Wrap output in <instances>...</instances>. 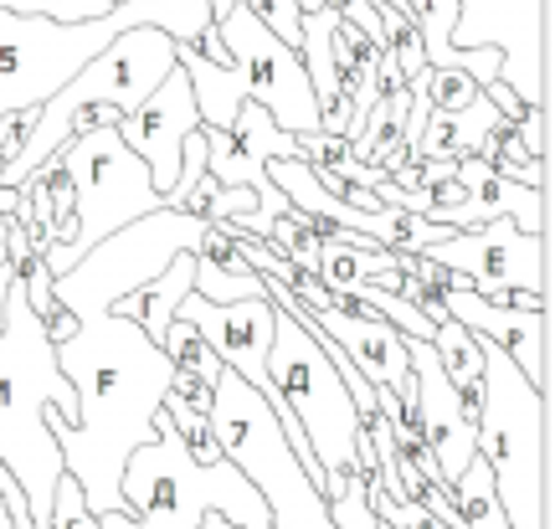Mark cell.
<instances>
[{
    "label": "cell",
    "instance_id": "cell-11",
    "mask_svg": "<svg viewBox=\"0 0 555 529\" xmlns=\"http://www.w3.org/2000/svg\"><path fill=\"white\" fill-rule=\"evenodd\" d=\"M288 155H298V134L278 129L262 103H242L232 129H206V176H217L232 191H253L258 196V211L227 221L232 232L262 236L278 216L294 211L288 196L268 180V159H288Z\"/></svg>",
    "mask_w": 555,
    "mask_h": 529
},
{
    "label": "cell",
    "instance_id": "cell-33",
    "mask_svg": "<svg viewBox=\"0 0 555 529\" xmlns=\"http://www.w3.org/2000/svg\"><path fill=\"white\" fill-rule=\"evenodd\" d=\"M457 159L448 155H433V159H416V185H442V180H453Z\"/></svg>",
    "mask_w": 555,
    "mask_h": 529
},
{
    "label": "cell",
    "instance_id": "cell-2",
    "mask_svg": "<svg viewBox=\"0 0 555 529\" xmlns=\"http://www.w3.org/2000/svg\"><path fill=\"white\" fill-rule=\"evenodd\" d=\"M47 412L78 422V391L62 375L47 324L31 314L21 283H11L5 330H0V463L26 493L31 529H52V493L67 473L57 437L47 427Z\"/></svg>",
    "mask_w": 555,
    "mask_h": 529
},
{
    "label": "cell",
    "instance_id": "cell-19",
    "mask_svg": "<svg viewBox=\"0 0 555 529\" xmlns=\"http://www.w3.org/2000/svg\"><path fill=\"white\" fill-rule=\"evenodd\" d=\"M196 288V253H180L165 273H155L150 283H139L134 294H124L108 304V314L119 319H134L139 330L150 334V339H165V330H170V319L180 314V304H185V294Z\"/></svg>",
    "mask_w": 555,
    "mask_h": 529
},
{
    "label": "cell",
    "instance_id": "cell-31",
    "mask_svg": "<svg viewBox=\"0 0 555 529\" xmlns=\"http://www.w3.org/2000/svg\"><path fill=\"white\" fill-rule=\"evenodd\" d=\"M483 93H489V103L499 108V118H504V124H525L530 114H540V108H530V103L519 99V93H515V88H509L504 78H494L489 88H483Z\"/></svg>",
    "mask_w": 555,
    "mask_h": 529
},
{
    "label": "cell",
    "instance_id": "cell-25",
    "mask_svg": "<svg viewBox=\"0 0 555 529\" xmlns=\"http://www.w3.org/2000/svg\"><path fill=\"white\" fill-rule=\"evenodd\" d=\"M159 412L176 422V431L185 437V448H191V457H196V463H217L221 448H217V437H211V416L201 412V407H191L180 391H165Z\"/></svg>",
    "mask_w": 555,
    "mask_h": 529
},
{
    "label": "cell",
    "instance_id": "cell-22",
    "mask_svg": "<svg viewBox=\"0 0 555 529\" xmlns=\"http://www.w3.org/2000/svg\"><path fill=\"white\" fill-rule=\"evenodd\" d=\"M335 21L339 11H304V31H298V57H304V73H309V88H314V103H319V118L330 114L345 93L339 82V67H335Z\"/></svg>",
    "mask_w": 555,
    "mask_h": 529
},
{
    "label": "cell",
    "instance_id": "cell-27",
    "mask_svg": "<svg viewBox=\"0 0 555 529\" xmlns=\"http://www.w3.org/2000/svg\"><path fill=\"white\" fill-rule=\"evenodd\" d=\"M124 0H0V11H21V16H47V21H93L108 16Z\"/></svg>",
    "mask_w": 555,
    "mask_h": 529
},
{
    "label": "cell",
    "instance_id": "cell-9",
    "mask_svg": "<svg viewBox=\"0 0 555 529\" xmlns=\"http://www.w3.org/2000/svg\"><path fill=\"white\" fill-rule=\"evenodd\" d=\"M57 155L67 165V176H73V191H78V232H73V242H47L41 262H47L52 278L67 273L108 232H119V227L165 206V196L144 170V159L124 144L119 124H99L88 134L67 139V150H57Z\"/></svg>",
    "mask_w": 555,
    "mask_h": 529
},
{
    "label": "cell",
    "instance_id": "cell-23",
    "mask_svg": "<svg viewBox=\"0 0 555 529\" xmlns=\"http://www.w3.org/2000/svg\"><path fill=\"white\" fill-rule=\"evenodd\" d=\"M453 504L463 514V529H515L504 519V504L494 493V478H489V463L483 457H468V468L453 478Z\"/></svg>",
    "mask_w": 555,
    "mask_h": 529
},
{
    "label": "cell",
    "instance_id": "cell-32",
    "mask_svg": "<svg viewBox=\"0 0 555 529\" xmlns=\"http://www.w3.org/2000/svg\"><path fill=\"white\" fill-rule=\"evenodd\" d=\"M489 304H499V309H525V314H540V309H551V294H535V288H489Z\"/></svg>",
    "mask_w": 555,
    "mask_h": 529
},
{
    "label": "cell",
    "instance_id": "cell-18",
    "mask_svg": "<svg viewBox=\"0 0 555 529\" xmlns=\"http://www.w3.org/2000/svg\"><path fill=\"white\" fill-rule=\"evenodd\" d=\"M191 294L211 298V304H237V298H268L262 278L247 268V257L237 253V236L227 221H211L196 247V288Z\"/></svg>",
    "mask_w": 555,
    "mask_h": 529
},
{
    "label": "cell",
    "instance_id": "cell-6",
    "mask_svg": "<svg viewBox=\"0 0 555 529\" xmlns=\"http://www.w3.org/2000/svg\"><path fill=\"white\" fill-rule=\"evenodd\" d=\"M176 47L180 41L170 31H159V26L119 31L99 57L82 62L78 78L62 82L57 93L37 108L31 134L21 139V150L5 155V165H0V185H21L57 150H67V139H78L88 129V108H108V114L124 118L134 103H144L159 88V78L176 67Z\"/></svg>",
    "mask_w": 555,
    "mask_h": 529
},
{
    "label": "cell",
    "instance_id": "cell-4",
    "mask_svg": "<svg viewBox=\"0 0 555 529\" xmlns=\"http://www.w3.org/2000/svg\"><path fill=\"white\" fill-rule=\"evenodd\" d=\"M217 31H221V47H227V67L201 57L196 47H185V41L176 47L180 67L191 78V93H196L201 124L206 129H232L242 103H262L278 129L314 134L319 103H314V88H309L298 47L278 41L242 0L227 16H217Z\"/></svg>",
    "mask_w": 555,
    "mask_h": 529
},
{
    "label": "cell",
    "instance_id": "cell-29",
    "mask_svg": "<svg viewBox=\"0 0 555 529\" xmlns=\"http://www.w3.org/2000/svg\"><path fill=\"white\" fill-rule=\"evenodd\" d=\"M52 529H99V514L88 509V499H82L73 473H62L57 493H52Z\"/></svg>",
    "mask_w": 555,
    "mask_h": 529
},
{
    "label": "cell",
    "instance_id": "cell-36",
    "mask_svg": "<svg viewBox=\"0 0 555 529\" xmlns=\"http://www.w3.org/2000/svg\"><path fill=\"white\" fill-rule=\"evenodd\" d=\"M5 232H11V216L0 211V268H11V253H5Z\"/></svg>",
    "mask_w": 555,
    "mask_h": 529
},
{
    "label": "cell",
    "instance_id": "cell-3",
    "mask_svg": "<svg viewBox=\"0 0 555 529\" xmlns=\"http://www.w3.org/2000/svg\"><path fill=\"white\" fill-rule=\"evenodd\" d=\"M119 493L124 509L99 514V529H196L206 514H221L237 529H278L262 493L227 457L196 463L165 412H155V437L129 452Z\"/></svg>",
    "mask_w": 555,
    "mask_h": 529
},
{
    "label": "cell",
    "instance_id": "cell-30",
    "mask_svg": "<svg viewBox=\"0 0 555 529\" xmlns=\"http://www.w3.org/2000/svg\"><path fill=\"white\" fill-rule=\"evenodd\" d=\"M242 5H247L278 41L298 47V31H304V5H298V0H242Z\"/></svg>",
    "mask_w": 555,
    "mask_h": 529
},
{
    "label": "cell",
    "instance_id": "cell-20",
    "mask_svg": "<svg viewBox=\"0 0 555 529\" xmlns=\"http://www.w3.org/2000/svg\"><path fill=\"white\" fill-rule=\"evenodd\" d=\"M165 354H170V365H176V386L170 391H180L191 407H201V412H211V391H217V380H221V365L217 350L206 345L196 334V324L191 319H170V330H165Z\"/></svg>",
    "mask_w": 555,
    "mask_h": 529
},
{
    "label": "cell",
    "instance_id": "cell-14",
    "mask_svg": "<svg viewBox=\"0 0 555 529\" xmlns=\"http://www.w3.org/2000/svg\"><path fill=\"white\" fill-rule=\"evenodd\" d=\"M406 360H412V396H416L422 442L433 448L437 468H442V483L453 489V478L474 457V416L463 412V391L437 365L433 339H406Z\"/></svg>",
    "mask_w": 555,
    "mask_h": 529
},
{
    "label": "cell",
    "instance_id": "cell-17",
    "mask_svg": "<svg viewBox=\"0 0 555 529\" xmlns=\"http://www.w3.org/2000/svg\"><path fill=\"white\" fill-rule=\"evenodd\" d=\"M319 283L330 288V298H350L360 283L401 288V253L350 236H319Z\"/></svg>",
    "mask_w": 555,
    "mask_h": 529
},
{
    "label": "cell",
    "instance_id": "cell-24",
    "mask_svg": "<svg viewBox=\"0 0 555 529\" xmlns=\"http://www.w3.org/2000/svg\"><path fill=\"white\" fill-rule=\"evenodd\" d=\"M258 242H268L278 257H288L294 268H304V273L319 278V227L309 221V216H298V211L278 216V221L258 236Z\"/></svg>",
    "mask_w": 555,
    "mask_h": 529
},
{
    "label": "cell",
    "instance_id": "cell-15",
    "mask_svg": "<svg viewBox=\"0 0 555 529\" xmlns=\"http://www.w3.org/2000/svg\"><path fill=\"white\" fill-rule=\"evenodd\" d=\"M442 309L457 319V324H468L474 334H483L489 345L515 360L519 371L535 380L540 391L551 396V309H540V314H525V309H499L489 298H478L474 288H453V294H442Z\"/></svg>",
    "mask_w": 555,
    "mask_h": 529
},
{
    "label": "cell",
    "instance_id": "cell-8",
    "mask_svg": "<svg viewBox=\"0 0 555 529\" xmlns=\"http://www.w3.org/2000/svg\"><path fill=\"white\" fill-rule=\"evenodd\" d=\"M206 416H211V437H217L221 457L262 493L278 529H335L330 499L314 473L304 468L294 442L283 437L268 396L253 391L237 371H221Z\"/></svg>",
    "mask_w": 555,
    "mask_h": 529
},
{
    "label": "cell",
    "instance_id": "cell-1",
    "mask_svg": "<svg viewBox=\"0 0 555 529\" xmlns=\"http://www.w3.org/2000/svg\"><path fill=\"white\" fill-rule=\"evenodd\" d=\"M57 365L78 391V422L47 412L62 463L78 478L93 514L124 509V463L155 437V412L176 386V365L134 319L93 314L78 319V334L57 345Z\"/></svg>",
    "mask_w": 555,
    "mask_h": 529
},
{
    "label": "cell",
    "instance_id": "cell-10",
    "mask_svg": "<svg viewBox=\"0 0 555 529\" xmlns=\"http://www.w3.org/2000/svg\"><path fill=\"white\" fill-rule=\"evenodd\" d=\"M206 227H211L206 216L159 206V211L139 216V221H129L119 232H108L103 242H93L67 273L52 278V294H57V304L67 314L78 319L108 314L114 298L134 294L139 283L165 273L180 253H196Z\"/></svg>",
    "mask_w": 555,
    "mask_h": 529
},
{
    "label": "cell",
    "instance_id": "cell-21",
    "mask_svg": "<svg viewBox=\"0 0 555 529\" xmlns=\"http://www.w3.org/2000/svg\"><path fill=\"white\" fill-rule=\"evenodd\" d=\"M433 354L442 375L463 391V412L478 416V401H483V339L468 324H457L453 314H442L433 330Z\"/></svg>",
    "mask_w": 555,
    "mask_h": 529
},
{
    "label": "cell",
    "instance_id": "cell-28",
    "mask_svg": "<svg viewBox=\"0 0 555 529\" xmlns=\"http://www.w3.org/2000/svg\"><path fill=\"white\" fill-rule=\"evenodd\" d=\"M478 93V82L463 73V67H433V78H427V99H433V108H442V114H457V108H468Z\"/></svg>",
    "mask_w": 555,
    "mask_h": 529
},
{
    "label": "cell",
    "instance_id": "cell-16",
    "mask_svg": "<svg viewBox=\"0 0 555 529\" xmlns=\"http://www.w3.org/2000/svg\"><path fill=\"white\" fill-rule=\"evenodd\" d=\"M453 180L468 191L463 206L448 211V227H453V232L478 227V221H489V216H509L525 232L551 236V191H530V185H519V180H504L489 159H478V155L457 159Z\"/></svg>",
    "mask_w": 555,
    "mask_h": 529
},
{
    "label": "cell",
    "instance_id": "cell-35",
    "mask_svg": "<svg viewBox=\"0 0 555 529\" xmlns=\"http://www.w3.org/2000/svg\"><path fill=\"white\" fill-rule=\"evenodd\" d=\"M11 283H16V268H0V330H5V298H11Z\"/></svg>",
    "mask_w": 555,
    "mask_h": 529
},
{
    "label": "cell",
    "instance_id": "cell-13",
    "mask_svg": "<svg viewBox=\"0 0 555 529\" xmlns=\"http://www.w3.org/2000/svg\"><path fill=\"white\" fill-rule=\"evenodd\" d=\"M191 129H201L196 93H191V78H185V67H180V57H176V67L159 78L155 93H150L144 103H134V108L119 118L124 144L144 159V170H150V180H155L159 196L176 185V176H180V144H185V134H191Z\"/></svg>",
    "mask_w": 555,
    "mask_h": 529
},
{
    "label": "cell",
    "instance_id": "cell-12",
    "mask_svg": "<svg viewBox=\"0 0 555 529\" xmlns=\"http://www.w3.org/2000/svg\"><path fill=\"white\" fill-rule=\"evenodd\" d=\"M437 268L457 273L474 294H489V288H535V294H551V236L525 232L509 216H489L478 227H463V232H448L442 242H433L427 253Z\"/></svg>",
    "mask_w": 555,
    "mask_h": 529
},
{
    "label": "cell",
    "instance_id": "cell-5",
    "mask_svg": "<svg viewBox=\"0 0 555 529\" xmlns=\"http://www.w3.org/2000/svg\"><path fill=\"white\" fill-rule=\"evenodd\" d=\"M545 448H551V396L499 345L483 339V401L474 416V452L489 463L504 519L515 529H551Z\"/></svg>",
    "mask_w": 555,
    "mask_h": 529
},
{
    "label": "cell",
    "instance_id": "cell-26",
    "mask_svg": "<svg viewBox=\"0 0 555 529\" xmlns=\"http://www.w3.org/2000/svg\"><path fill=\"white\" fill-rule=\"evenodd\" d=\"M330 519H335V529H386L371 509V499H365V473L350 468L330 489Z\"/></svg>",
    "mask_w": 555,
    "mask_h": 529
},
{
    "label": "cell",
    "instance_id": "cell-34",
    "mask_svg": "<svg viewBox=\"0 0 555 529\" xmlns=\"http://www.w3.org/2000/svg\"><path fill=\"white\" fill-rule=\"evenodd\" d=\"M47 324V334H52V345H62V339H73L78 334V314H67V309H57L52 319H41Z\"/></svg>",
    "mask_w": 555,
    "mask_h": 529
},
{
    "label": "cell",
    "instance_id": "cell-7",
    "mask_svg": "<svg viewBox=\"0 0 555 529\" xmlns=\"http://www.w3.org/2000/svg\"><path fill=\"white\" fill-rule=\"evenodd\" d=\"M330 339L304 330L294 314L273 309V350H268V380L283 396V407L294 412L304 442L314 452L319 473H324V499L345 473L356 468L376 478V452L365 437V422L356 412V396L335 371V360L324 350Z\"/></svg>",
    "mask_w": 555,
    "mask_h": 529
}]
</instances>
